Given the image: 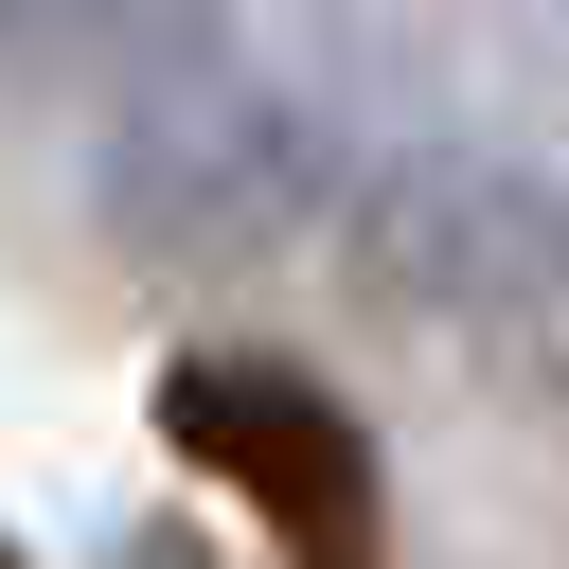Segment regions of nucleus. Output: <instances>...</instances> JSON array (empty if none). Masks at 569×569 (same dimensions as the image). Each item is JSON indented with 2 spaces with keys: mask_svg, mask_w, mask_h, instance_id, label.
Segmentation results:
<instances>
[{
  "mask_svg": "<svg viewBox=\"0 0 569 569\" xmlns=\"http://www.w3.org/2000/svg\"><path fill=\"white\" fill-rule=\"evenodd\" d=\"M338 267L373 320L462 338V356H551L569 338V178L516 142H391L338 196Z\"/></svg>",
  "mask_w": 569,
  "mask_h": 569,
  "instance_id": "1",
  "label": "nucleus"
},
{
  "mask_svg": "<svg viewBox=\"0 0 569 569\" xmlns=\"http://www.w3.org/2000/svg\"><path fill=\"white\" fill-rule=\"evenodd\" d=\"M356 178H338V142H320V107L302 89H267L249 53L231 71H196V89H160V107H124L107 124V178H89V213H107V249L124 267H284V249H320V213H338Z\"/></svg>",
  "mask_w": 569,
  "mask_h": 569,
  "instance_id": "2",
  "label": "nucleus"
},
{
  "mask_svg": "<svg viewBox=\"0 0 569 569\" xmlns=\"http://www.w3.org/2000/svg\"><path fill=\"white\" fill-rule=\"evenodd\" d=\"M160 445L196 480H231L267 516L284 569H391V480H373V427L302 373V356H249V338H196L160 356Z\"/></svg>",
  "mask_w": 569,
  "mask_h": 569,
  "instance_id": "3",
  "label": "nucleus"
},
{
  "mask_svg": "<svg viewBox=\"0 0 569 569\" xmlns=\"http://www.w3.org/2000/svg\"><path fill=\"white\" fill-rule=\"evenodd\" d=\"M0 36H18L36 89L107 107V124L196 89V71H231V0H0Z\"/></svg>",
  "mask_w": 569,
  "mask_h": 569,
  "instance_id": "4",
  "label": "nucleus"
}]
</instances>
